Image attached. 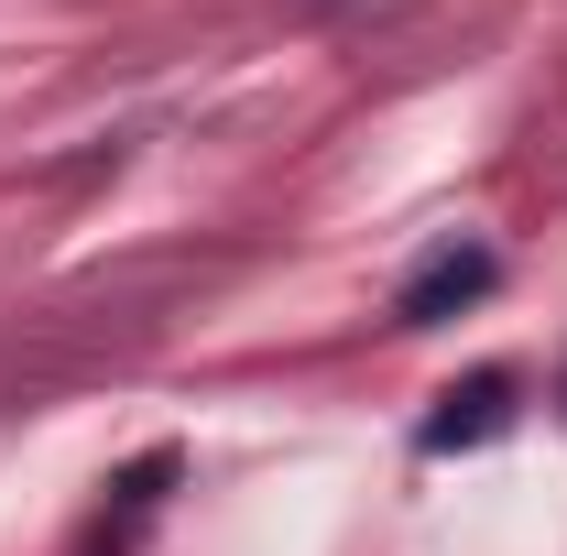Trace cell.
<instances>
[{
  "label": "cell",
  "mask_w": 567,
  "mask_h": 556,
  "mask_svg": "<svg viewBox=\"0 0 567 556\" xmlns=\"http://www.w3.org/2000/svg\"><path fill=\"white\" fill-rule=\"evenodd\" d=\"M502 284V262L481 251V240H436L415 274L393 284V328H436V317H458V306H481Z\"/></svg>",
  "instance_id": "1"
},
{
  "label": "cell",
  "mask_w": 567,
  "mask_h": 556,
  "mask_svg": "<svg viewBox=\"0 0 567 556\" xmlns=\"http://www.w3.org/2000/svg\"><path fill=\"white\" fill-rule=\"evenodd\" d=\"M513 425V371H470V382H447L436 393V415H425V459H447V447H481V436H502Z\"/></svg>",
  "instance_id": "2"
}]
</instances>
